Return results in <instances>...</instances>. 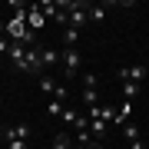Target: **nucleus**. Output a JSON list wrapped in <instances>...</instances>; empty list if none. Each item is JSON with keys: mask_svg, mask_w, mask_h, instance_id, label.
<instances>
[{"mask_svg": "<svg viewBox=\"0 0 149 149\" xmlns=\"http://www.w3.org/2000/svg\"><path fill=\"white\" fill-rule=\"evenodd\" d=\"M90 119H93V116H90ZM100 119H103V123H116V126H123L116 106H100Z\"/></svg>", "mask_w": 149, "mask_h": 149, "instance_id": "nucleus-9", "label": "nucleus"}, {"mask_svg": "<svg viewBox=\"0 0 149 149\" xmlns=\"http://www.w3.org/2000/svg\"><path fill=\"white\" fill-rule=\"evenodd\" d=\"M0 136H3L7 143H13V139L27 143V139H30V126H27V123H17V126H0Z\"/></svg>", "mask_w": 149, "mask_h": 149, "instance_id": "nucleus-2", "label": "nucleus"}, {"mask_svg": "<svg viewBox=\"0 0 149 149\" xmlns=\"http://www.w3.org/2000/svg\"><path fill=\"white\" fill-rule=\"evenodd\" d=\"M10 63L23 73V63H27V47H23V43H17V40H13V47H10Z\"/></svg>", "mask_w": 149, "mask_h": 149, "instance_id": "nucleus-5", "label": "nucleus"}, {"mask_svg": "<svg viewBox=\"0 0 149 149\" xmlns=\"http://www.w3.org/2000/svg\"><path fill=\"white\" fill-rule=\"evenodd\" d=\"M7 149H27V143H20V139H13V143H7Z\"/></svg>", "mask_w": 149, "mask_h": 149, "instance_id": "nucleus-20", "label": "nucleus"}, {"mask_svg": "<svg viewBox=\"0 0 149 149\" xmlns=\"http://www.w3.org/2000/svg\"><path fill=\"white\" fill-rule=\"evenodd\" d=\"M73 149H86V146H83V143H73Z\"/></svg>", "mask_w": 149, "mask_h": 149, "instance_id": "nucleus-22", "label": "nucleus"}, {"mask_svg": "<svg viewBox=\"0 0 149 149\" xmlns=\"http://www.w3.org/2000/svg\"><path fill=\"white\" fill-rule=\"evenodd\" d=\"M143 76H146V66H143V63H136V66H123V70H119V80H123V83H139Z\"/></svg>", "mask_w": 149, "mask_h": 149, "instance_id": "nucleus-4", "label": "nucleus"}, {"mask_svg": "<svg viewBox=\"0 0 149 149\" xmlns=\"http://www.w3.org/2000/svg\"><path fill=\"white\" fill-rule=\"evenodd\" d=\"M27 27H30V33H37V30L43 27V13H40V7H37V3L27 7Z\"/></svg>", "mask_w": 149, "mask_h": 149, "instance_id": "nucleus-8", "label": "nucleus"}, {"mask_svg": "<svg viewBox=\"0 0 149 149\" xmlns=\"http://www.w3.org/2000/svg\"><path fill=\"white\" fill-rule=\"evenodd\" d=\"M106 133H109V123H103L100 116H93V119H90V136L96 139V143H103V139H106Z\"/></svg>", "mask_w": 149, "mask_h": 149, "instance_id": "nucleus-6", "label": "nucleus"}, {"mask_svg": "<svg viewBox=\"0 0 149 149\" xmlns=\"http://www.w3.org/2000/svg\"><path fill=\"white\" fill-rule=\"evenodd\" d=\"M123 136L129 139V146H133V149H143V143H139V129L133 126V123H126V126H123Z\"/></svg>", "mask_w": 149, "mask_h": 149, "instance_id": "nucleus-10", "label": "nucleus"}, {"mask_svg": "<svg viewBox=\"0 0 149 149\" xmlns=\"http://www.w3.org/2000/svg\"><path fill=\"white\" fill-rule=\"evenodd\" d=\"M60 60H63V70H66V76H70V80H73V76L80 73V63H83L80 50H76V47H66L63 53H60Z\"/></svg>", "mask_w": 149, "mask_h": 149, "instance_id": "nucleus-1", "label": "nucleus"}, {"mask_svg": "<svg viewBox=\"0 0 149 149\" xmlns=\"http://www.w3.org/2000/svg\"><path fill=\"white\" fill-rule=\"evenodd\" d=\"M83 103L86 106H96V90H83Z\"/></svg>", "mask_w": 149, "mask_h": 149, "instance_id": "nucleus-17", "label": "nucleus"}, {"mask_svg": "<svg viewBox=\"0 0 149 149\" xmlns=\"http://www.w3.org/2000/svg\"><path fill=\"white\" fill-rule=\"evenodd\" d=\"M83 86H86V90H96V76L86 73V76H83Z\"/></svg>", "mask_w": 149, "mask_h": 149, "instance_id": "nucleus-19", "label": "nucleus"}, {"mask_svg": "<svg viewBox=\"0 0 149 149\" xmlns=\"http://www.w3.org/2000/svg\"><path fill=\"white\" fill-rule=\"evenodd\" d=\"M40 60H43V66H47V63H56L60 53H56V50H40Z\"/></svg>", "mask_w": 149, "mask_h": 149, "instance_id": "nucleus-16", "label": "nucleus"}, {"mask_svg": "<svg viewBox=\"0 0 149 149\" xmlns=\"http://www.w3.org/2000/svg\"><path fill=\"white\" fill-rule=\"evenodd\" d=\"M86 149H103V143H90V146H86Z\"/></svg>", "mask_w": 149, "mask_h": 149, "instance_id": "nucleus-21", "label": "nucleus"}, {"mask_svg": "<svg viewBox=\"0 0 149 149\" xmlns=\"http://www.w3.org/2000/svg\"><path fill=\"white\" fill-rule=\"evenodd\" d=\"M123 93H126V100H129V103H133V100H136V96H139V93H143V86H139V83H123Z\"/></svg>", "mask_w": 149, "mask_h": 149, "instance_id": "nucleus-12", "label": "nucleus"}, {"mask_svg": "<svg viewBox=\"0 0 149 149\" xmlns=\"http://www.w3.org/2000/svg\"><path fill=\"white\" fill-rule=\"evenodd\" d=\"M10 47H13V40H10V37H0V56L10 53Z\"/></svg>", "mask_w": 149, "mask_h": 149, "instance_id": "nucleus-18", "label": "nucleus"}, {"mask_svg": "<svg viewBox=\"0 0 149 149\" xmlns=\"http://www.w3.org/2000/svg\"><path fill=\"white\" fill-rule=\"evenodd\" d=\"M86 17H90V23H100L103 17H106V10H103V7H86Z\"/></svg>", "mask_w": 149, "mask_h": 149, "instance_id": "nucleus-14", "label": "nucleus"}, {"mask_svg": "<svg viewBox=\"0 0 149 149\" xmlns=\"http://www.w3.org/2000/svg\"><path fill=\"white\" fill-rule=\"evenodd\" d=\"M40 66H43L40 50H37V47H27V63H23V73H37Z\"/></svg>", "mask_w": 149, "mask_h": 149, "instance_id": "nucleus-7", "label": "nucleus"}, {"mask_svg": "<svg viewBox=\"0 0 149 149\" xmlns=\"http://www.w3.org/2000/svg\"><path fill=\"white\" fill-rule=\"evenodd\" d=\"M53 149H73V139H70V133H56V136H53Z\"/></svg>", "mask_w": 149, "mask_h": 149, "instance_id": "nucleus-11", "label": "nucleus"}, {"mask_svg": "<svg viewBox=\"0 0 149 149\" xmlns=\"http://www.w3.org/2000/svg\"><path fill=\"white\" fill-rule=\"evenodd\" d=\"M40 90H43V93H50L56 103H66V96H70V93H66V86H60L56 80H50V76H43V80H40Z\"/></svg>", "mask_w": 149, "mask_h": 149, "instance_id": "nucleus-3", "label": "nucleus"}, {"mask_svg": "<svg viewBox=\"0 0 149 149\" xmlns=\"http://www.w3.org/2000/svg\"><path fill=\"white\" fill-rule=\"evenodd\" d=\"M76 40H80V30H73V27H66V30H63V43H66V47H73Z\"/></svg>", "mask_w": 149, "mask_h": 149, "instance_id": "nucleus-15", "label": "nucleus"}, {"mask_svg": "<svg viewBox=\"0 0 149 149\" xmlns=\"http://www.w3.org/2000/svg\"><path fill=\"white\" fill-rule=\"evenodd\" d=\"M47 113H50V116H60V119H63V113H66V103H56V100H50Z\"/></svg>", "mask_w": 149, "mask_h": 149, "instance_id": "nucleus-13", "label": "nucleus"}]
</instances>
